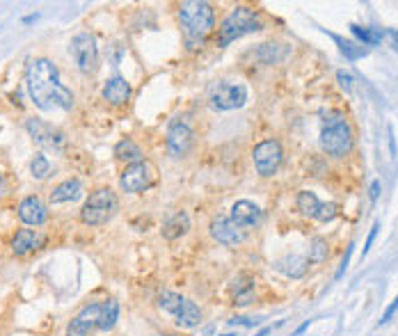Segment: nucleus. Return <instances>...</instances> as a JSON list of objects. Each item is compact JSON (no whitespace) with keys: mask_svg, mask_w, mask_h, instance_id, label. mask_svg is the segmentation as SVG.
<instances>
[{"mask_svg":"<svg viewBox=\"0 0 398 336\" xmlns=\"http://www.w3.org/2000/svg\"><path fill=\"white\" fill-rule=\"evenodd\" d=\"M25 89L39 110H71L73 92L62 85L60 69L48 57L28 60L25 64Z\"/></svg>","mask_w":398,"mask_h":336,"instance_id":"obj_1","label":"nucleus"},{"mask_svg":"<svg viewBox=\"0 0 398 336\" xmlns=\"http://www.w3.org/2000/svg\"><path fill=\"white\" fill-rule=\"evenodd\" d=\"M179 23L183 30V39L190 50L199 48L206 41L208 32L215 25V12L204 0H186L179 7Z\"/></svg>","mask_w":398,"mask_h":336,"instance_id":"obj_2","label":"nucleus"},{"mask_svg":"<svg viewBox=\"0 0 398 336\" xmlns=\"http://www.w3.org/2000/svg\"><path fill=\"white\" fill-rule=\"evenodd\" d=\"M259 30H261L259 12L240 5V7L231 9L224 16V21H222V25H220V30H218V44L220 46H229L231 41L240 39L245 34L259 32Z\"/></svg>","mask_w":398,"mask_h":336,"instance_id":"obj_3","label":"nucleus"},{"mask_svg":"<svg viewBox=\"0 0 398 336\" xmlns=\"http://www.w3.org/2000/svg\"><path fill=\"white\" fill-rule=\"evenodd\" d=\"M119 210V199L110 188H98L87 197L85 206L80 210V220L87 226H101V224L110 222L114 213Z\"/></svg>","mask_w":398,"mask_h":336,"instance_id":"obj_4","label":"nucleus"},{"mask_svg":"<svg viewBox=\"0 0 398 336\" xmlns=\"http://www.w3.org/2000/svg\"><path fill=\"white\" fill-rule=\"evenodd\" d=\"M320 146L332 158L348 156L350 149H352V128L348 126V121H343V119L330 121L323 128V133H320Z\"/></svg>","mask_w":398,"mask_h":336,"instance_id":"obj_5","label":"nucleus"},{"mask_svg":"<svg viewBox=\"0 0 398 336\" xmlns=\"http://www.w3.org/2000/svg\"><path fill=\"white\" fill-rule=\"evenodd\" d=\"M158 178V169H156L154 162L149 160H140V162H133L122 172L119 176V188L124 192H130V194H138V192L149 190L151 185L156 183Z\"/></svg>","mask_w":398,"mask_h":336,"instance_id":"obj_6","label":"nucleus"},{"mask_svg":"<svg viewBox=\"0 0 398 336\" xmlns=\"http://www.w3.org/2000/svg\"><path fill=\"white\" fill-rule=\"evenodd\" d=\"M69 53H71L73 62L76 66L80 69L82 73H94L98 69V46H96V39L92 37L90 32H80L76 34L69 44Z\"/></svg>","mask_w":398,"mask_h":336,"instance_id":"obj_7","label":"nucleus"},{"mask_svg":"<svg viewBox=\"0 0 398 336\" xmlns=\"http://www.w3.org/2000/svg\"><path fill=\"white\" fill-rule=\"evenodd\" d=\"M245 101H247V89L240 82H218L211 92L213 110H236L243 108Z\"/></svg>","mask_w":398,"mask_h":336,"instance_id":"obj_8","label":"nucleus"},{"mask_svg":"<svg viewBox=\"0 0 398 336\" xmlns=\"http://www.w3.org/2000/svg\"><path fill=\"white\" fill-rule=\"evenodd\" d=\"M252 158H254V165H256V172L261 176L277 174V169L282 165V158H284L282 144L277 142V140H263L261 144L254 146Z\"/></svg>","mask_w":398,"mask_h":336,"instance_id":"obj_9","label":"nucleus"},{"mask_svg":"<svg viewBox=\"0 0 398 336\" xmlns=\"http://www.w3.org/2000/svg\"><path fill=\"white\" fill-rule=\"evenodd\" d=\"M25 130L30 133V137H32L39 146L50 149V151H60V149H64V144H66V137L62 130H57L55 126H50L46 121L34 119V117L25 121Z\"/></svg>","mask_w":398,"mask_h":336,"instance_id":"obj_10","label":"nucleus"},{"mask_svg":"<svg viewBox=\"0 0 398 336\" xmlns=\"http://www.w3.org/2000/svg\"><path fill=\"white\" fill-rule=\"evenodd\" d=\"M101 302H90L85 304L80 311L76 313L69 325H66V336H90L94 329L98 327V320H101Z\"/></svg>","mask_w":398,"mask_h":336,"instance_id":"obj_11","label":"nucleus"},{"mask_svg":"<svg viewBox=\"0 0 398 336\" xmlns=\"http://www.w3.org/2000/svg\"><path fill=\"white\" fill-rule=\"evenodd\" d=\"M192 128L188 126V121L174 119L167 128V153L172 158H183L190 146H192Z\"/></svg>","mask_w":398,"mask_h":336,"instance_id":"obj_12","label":"nucleus"},{"mask_svg":"<svg viewBox=\"0 0 398 336\" xmlns=\"http://www.w3.org/2000/svg\"><path fill=\"white\" fill-rule=\"evenodd\" d=\"M211 236L218 240L220 245H224V247H238L240 242H245L247 231H243L240 226H236L231 222V217L218 215L211 222Z\"/></svg>","mask_w":398,"mask_h":336,"instance_id":"obj_13","label":"nucleus"},{"mask_svg":"<svg viewBox=\"0 0 398 336\" xmlns=\"http://www.w3.org/2000/svg\"><path fill=\"white\" fill-rule=\"evenodd\" d=\"M254 288H256V279L250 272H238L234 279L229 281V295L236 306H247L254 302Z\"/></svg>","mask_w":398,"mask_h":336,"instance_id":"obj_14","label":"nucleus"},{"mask_svg":"<svg viewBox=\"0 0 398 336\" xmlns=\"http://www.w3.org/2000/svg\"><path fill=\"white\" fill-rule=\"evenodd\" d=\"M261 208L256 206V204H252V201H247V199H240V201H236L234 206H231V222L236 224V226H240L243 231H250V229H254L256 224L261 222Z\"/></svg>","mask_w":398,"mask_h":336,"instance_id":"obj_15","label":"nucleus"},{"mask_svg":"<svg viewBox=\"0 0 398 336\" xmlns=\"http://www.w3.org/2000/svg\"><path fill=\"white\" fill-rule=\"evenodd\" d=\"M18 217L28 226H41L48 220V208L39 197H25L18 204Z\"/></svg>","mask_w":398,"mask_h":336,"instance_id":"obj_16","label":"nucleus"},{"mask_svg":"<svg viewBox=\"0 0 398 336\" xmlns=\"http://www.w3.org/2000/svg\"><path fill=\"white\" fill-rule=\"evenodd\" d=\"M130 92H133V87H130L128 80L122 78V76H114V78L106 80L101 94L110 105H124L130 98Z\"/></svg>","mask_w":398,"mask_h":336,"instance_id":"obj_17","label":"nucleus"},{"mask_svg":"<svg viewBox=\"0 0 398 336\" xmlns=\"http://www.w3.org/2000/svg\"><path fill=\"white\" fill-rule=\"evenodd\" d=\"M275 270L282 272V274L288 277V279H300V277H304L309 270V258L307 256H300V254H288V256H284V258L275 261Z\"/></svg>","mask_w":398,"mask_h":336,"instance_id":"obj_18","label":"nucleus"},{"mask_svg":"<svg viewBox=\"0 0 398 336\" xmlns=\"http://www.w3.org/2000/svg\"><path fill=\"white\" fill-rule=\"evenodd\" d=\"M41 242H44V238L34 229H18L14 233L9 247H12V252L16 256H25V254H30V252H34L37 247H41Z\"/></svg>","mask_w":398,"mask_h":336,"instance_id":"obj_19","label":"nucleus"},{"mask_svg":"<svg viewBox=\"0 0 398 336\" xmlns=\"http://www.w3.org/2000/svg\"><path fill=\"white\" fill-rule=\"evenodd\" d=\"M85 194V188H82L80 178H66L60 185L53 188L50 192V204H66V201H76Z\"/></svg>","mask_w":398,"mask_h":336,"instance_id":"obj_20","label":"nucleus"},{"mask_svg":"<svg viewBox=\"0 0 398 336\" xmlns=\"http://www.w3.org/2000/svg\"><path fill=\"white\" fill-rule=\"evenodd\" d=\"M188 229H190V217H188L186 210H174L167 220L163 222V236L167 240H176L181 236H186Z\"/></svg>","mask_w":398,"mask_h":336,"instance_id":"obj_21","label":"nucleus"},{"mask_svg":"<svg viewBox=\"0 0 398 336\" xmlns=\"http://www.w3.org/2000/svg\"><path fill=\"white\" fill-rule=\"evenodd\" d=\"M176 318V325L183 329H195L202 325V309L197 306L192 300H186L183 306H181V311L174 316Z\"/></svg>","mask_w":398,"mask_h":336,"instance_id":"obj_22","label":"nucleus"},{"mask_svg":"<svg viewBox=\"0 0 398 336\" xmlns=\"http://www.w3.org/2000/svg\"><path fill=\"white\" fill-rule=\"evenodd\" d=\"M114 158L133 165V162L142 160V151H140V146L130 137H124V140H119V142L114 144Z\"/></svg>","mask_w":398,"mask_h":336,"instance_id":"obj_23","label":"nucleus"},{"mask_svg":"<svg viewBox=\"0 0 398 336\" xmlns=\"http://www.w3.org/2000/svg\"><path fill=\"white\" fill-rule=\"evenodd\" d=\"M295 204H298V210H300L302 215L311 217V220H316L318 213H320V206H323V201L318 199L314 192H309V190H302L300 194H298Z\"/></svg>","mask_w":398,"mask_h":336,"instance_id":"obj_24","label":"nucleus"},{"mask_svg":"<svg viewBox=\"0 0 398 336\" xmlns=\"http://www.w3.org/2000/svg\"><path fill=\"white\" fill-rule=\"evenodd\" d=\"M117 320H119V302H117V300H106L103 306H101L98 329H101V332H110V329H114Z\"/></svg>","mask_w":398,"mask_h":336,"instance_id":"obj_25","label":"nucleus"},{"mask_svg":"<svg viewBox=\"0 0 398 336\" xmlns=\"http://www.w3.org/2000/svg\"><path fill=\"white\" fill-rule=\"evenodd\" d=\"M348 28L364 46H378V44L384 39V30H380V28H362V25H357V23H350Z\"/></svg>","mask_w":398,"mask_h":336,"instance_id":"obj_26","label":"nucleus"},{"mask_svg":"<svg viewBox=\"0 0 398 336\" xmlns=\"http://www.w3.org/2000/svg\"><path fill=\"white\" fill-rule=\"evenodd\" d=\"M288 55V48H279V44H263L256 50V57L266 64H277Z\"/></svg>","mask_w":398,"mask_h":336,"instance_id":"obj_27","label":"nucleus"},{"mask_svg":"<svg viewBox=\"0 0 398 336\" xmlns=\"http://www.w3.org/2000/svg\"><path fill=\"white\" fill-rule=\"evenodd\" d=\"M186 302V297L179 295V293H172V290H165L158 295V306L163 309L165 313H170V316H176L181 311V306Z\"/></svg>","mask_w":398,"mask_h":336,"instance_id":"obj_28","label":"nucleus"},{"mask_svg":"<svg viewBox=\"0 0 398 336\" xmlns=\"http://www.w3.org/2000/svg\"><path fill=\"white\" fill-rule=\"evenodd\" d=\"M327 256H330V247H327V240L325 238H320V236H316V238H311V242H309V263H323V261H327Z\"/></svg>","mask_w":398,"mask_h":336,"instance_id":"obj_29","label":"nucleus"},{"mask_svg":"<svg viewBox=\"0 0 398 336\" xmlns=\"http://www.w3.org/2000/svg\"><path fill=\"white\" fill-rule=\"evenodd\" d=\"M336 44H339V50H341L343 55L348 57L350 62H355V60H362V57H366L368 55V50H366L364 46H357L355 41H346V39H341V37H336V34H330Z\"/></svg>","mask_w":398,"mask_h":336,"instance_id":"obj_30","label":"nucleus"},{"mask_svg":"<svg viewBox=\"0 0 398 336\" xmlns=\"http://www.w3.org/2000/svg\"><path fill=\"white\" fill-rule=\"evenodd\" d=\"M30 172H32V178L44 181V178H48V176H50L53 167H50L48 158H46L44 153H37V156L32 158V162H30Z\"/></svg>","mask_w":398,"mask_h":336,"instance_id":"obj_31","label":"nucleus"},{"mask_svg":"<svg viewBox=\"0 0 398 336\" xmlns=\"http://www.w3.org/2000/svg\"><path fill=\"white\" fill-rule=\"evenodd\" d=\"M339 215V204H334V201H327L320 206V213H318V222H332L334 217Z\"/></svg>","mask_w":398,"mask_h":336,"instance_id":"obj_32","label":"nucleus"},{"mask_svg":"<svg viewBox=\"0 0 398 336\" xmlns=\"http://www.w3.org/2000/svg\"><path fill=\"white\" fill-rule=\"evenodd\" d=\"M352 252H355V242H350L348 245V249H346V254H343V258H341V265H339V270H336V274H334V279L339 281L343 277V272H346V268L350 265V256H352Z\"/></svg>","mask_w":398,"mask_h":336,"instance_id":"obj_33","label":"nucleus"},{"mask_svg":"<svg viewBox=\"0 0 398 336\" xmlns=\"http://www.w3.org/2000/svg\"><path fill=\"white\" fill-rule=\"evenodd\" d=\"M261 320H252V318H245V316H234V318L229 320V325L236 327V325H240V327H256Z\"/></svg>","mask_w":398,"mask_h":336,"instance_id":"obj_34","label":"nucleus"},{"mask_svg":"<svg viewBox=\"0 0 398 336\" xmlns=\"http://www.w3.org/2000/svg\"><path fill=\"white\" fill-rule=\"evenodd\" d=\"M336 80H339V85H341L348 94H352V82H355V80H352V76H350V73L339 71V73H336Z\"/></svg>","mask_w":398,"mask_h":336,"instance_id":"obj_35","label":"nucleus"},{"mask_svg":"<svg viewBox=\"0 0 398 336\" xmlns=\"http://www.w3.org/2000/svg\"><path fill=\"white\" fill-rule=\"evenodd\" d=\"M396 311H398V295L394 297V302L384 309V313H382V318H380V325H387V322L394 318V313H396Z\"/></svg>","mask_w":398,"mask_h":336,"instance_id":"obj_36","label":"nucleus"},{"mask_svg":"<svg viewBox=\"0 0 398 336\" xmlns=\"http://www.w3.org/2000/svg\"><path fill=\"white\" fill-rule=\"evenodd\" d=\"M378 229H380V224L375 222L373 226H371V231H368V238H366V242H364V254H362V256H366L368 252H371V245H373L375 236H378Z\"/></svg>","mask_w":398,"mask_h":336,"instance_id":"obj_37","label":"nucleus"},{"mask_svg":"<svg viewBox=\"0 0 398 336\" xmlns=\"http://www.w3.org/2000/svg\"><path fill=\"white\" fill-rule=\"evenodd\" d=\"M387 133H389V151H391V158H396V140H394V128H387Z\"/></svg>","mask_w":398,"mask_h":336,"instance_id":"obj_38","label":"nucleus"},{"mask_svg":"<svg viewBox=\"0 0 398 336\" xmlns=\"http://www.w3.org/2000/svg\"><path fill=\"white\" fill-rule=\"evenodd\" d=\"M380 197V181H373L371 183V201H378Z\"/></svg>","mask_w":398,"mask_h":336,"instance_id":"obj_39","label":"nucleus"},{"mask_svg":"<svg viewBox=\"0 0 398 336\" xmlns=\"http://www.w3.org/2000/svg\"><path fill=\"white\" fill-rule=\"evenodd\" d=\"M311 322H314V320H304V322H302L300 327L295 329V332H293L291 336H300V334H304V332H307V329H309V325H311Z\"/></svg>","mask_w":398,"mask_h":336,"instance_id":"obj_40","label":"nucleus"},{"mask_svg":"<svg viewBox=\"0 0 398 336\" xmlns=\"http://www.w3.org/2000/svg\"><path fill=\"white\" fill-rule=\"evenodd\" d=\"M384 34H387V37H389V39L394 41V48L398 50V30H387Z\"/></svg>","mask_w":398,"mask_h":336,"instance_id":"obj_41","label":"nucleus"},{"mask_svg":"<svg viewBox=\"0 0 398 336\" xmlns=\"http://www.w3.org/2000/svg\"><path fill=\"white\" fill-rule=\"evenodd\" d=\"M39 18V14H28V16H23V23H34Z\"/></svg>","mask_w":398,"mask_h":336,"instance_id":"obj_42","label":"nucleus"},{"mask_svg":"<svg viewBox=\"0 0 398 336\" xmlns=\"http://www.w3.org/2000/svg\"><path fill=\"white\" fill-rule=\"evenodd\" d=\"M270 332H272V327H261V329H259V332H256V334H254V336H268Z\"/></svg>","mask_w":398,"mask_h":336,"instance_id":"obj_43","label":"nucleus"},{"mask_svg":"<svg viewBox=\"0 0 398 336\" xmlns=\"http://www.w3.org/2000/svg\"><path fill=\"white\" fill-rule=\"evenodd\" d=\"M0 194H5V178H2V172H0Z\"/></svg>","mask_w":398,"mask_h":336,"instance_id":"obj_44","label":"nucleus"},{"mask_svg":"<svg viewBox=\"0 0 398 336\" xmlns=\"http://www.w3.org/2000/svg\"><path fill=\"white\" fill-rule=\"evenodd\" d=\"M163 336H183V334H174V332H170V334H163Z\"/></svg>","mask_w":398,"mask_h":336,"instance_id":"obj_45","label":"nucleus"},{"mask_svg":"<svg viewBox=\"0 0 398 336\" xmlns=\"http://www.w3.org/2000/svg\"><path fill=\"white\" fill-rule=\"evenodd\" d=\"M218 336H236L234 332H229V334H218Z\"/></svg>","mask_w":398,"mask_h":336,"instance_id":"obj_46","label":"nucleus"}]
</instances>
